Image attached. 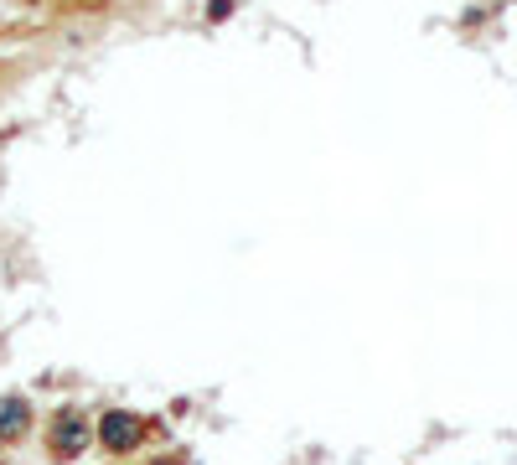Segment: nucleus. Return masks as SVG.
I'll list each match as a JSON object with an SVG mask.
<instances>
[{"mask_svg":"<svg viewBox=\"0 0 517 465\" xmlns=\"http://www.w3.org/2000/svg\"><path fill=\"white\" fill-rule=\"evenodd\" d=\"M6 455H11V450H6V445H0V465H6Z\"/></svg>","mask_w":517,"mask_h":465,"instance_id":"nucleus-6","label":"nucleus"},{"mask_svg":"<svg viewBox=\"0 0 517 465\" xmlns=\"http://www.w3.org/2000/svg\"><path fill=\"white\" fill-rule=\"evenodd\" d=\"M42 450L57 460V465H73L94 450V414L83 403H57L42 424Z\"/></svg>","mask_w":517,"mask_h":465,"instance_id":"nucleus-1","label":"nucleus"},{"mask_svg":"<svg viewBox=\"0 0 517 465\" xmlns=\"http://www.w3.org/2000/svg\"><path fill=\"white\" fill-rule=\"evenodd\" d=\"M109 465H119V460H109Z\"/></svg>","mask_w":517,"mask_h":465,"instance_id":"nucleus-7","label":"nucleus"},{"mask_svg":"<svg viewBox=\"0 0 517 465\" xmlns=\"http://www.w3.org/2000/svg\"><path fill=\"white\" fill-rule=\"evenodd\" d=\"M37 434V409H32V398L26 393H6L0 398V445L6 450H16V445H26Z\"/></svg>","mask_w":517,"mask_h":465,"instance_id":"nucleus-3","label":"nucleus"},{"mask_svg":"<svg viewBox=\"0 0 517 465\" xmlns=\"http://www.w3.org/2000/svg\"><path fill=\"white\" fill-rule=\"evenodd\" d=\"M238 11V0H207V21H228Z\"/></svg>","mask_w":517,"mask_h":465,"instance_id":"nucleus-4","label":"nucleus"},{"mask_svg":"<svg viewBox=\"0 0 517 465\" xmlns=\"http://www.w3.org/2000/svg\"><path fill=\"white\" fill-rule=\"evenodd\" d=\"M150 424L135 414V409H119V403H109V409L94 414V450H104L109 460H125L145 445Z\"/></svg>","mask_w":517,"mask_h":465,"instance_id":"nucleus-2","label":"nucleus"},{"mask_svg":"<svg viewBox=\"0 0 517 465\" xmlns=\"http://www.w3.org/2000/svg\"><path fill=\"white\" fill-rule=\"evenodd\" d=\"M145 465H187V455H150Z\"/></svg>","mask_w":517,"mask_h":465,"instance_id":"nucleus-5","label":"nucleus"}]
</instances>
